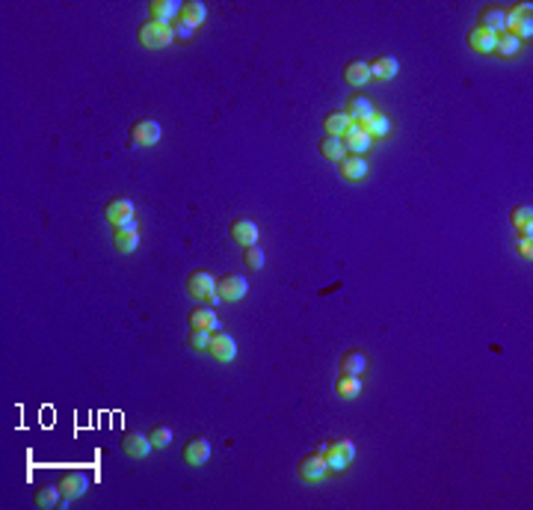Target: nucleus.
<instances>
[{"instance_id": "obj_16", "label": "nucleus", "mask_w": 533, "mask_h": 510, "mask_svg": "<svg viewBox=\"0 0 533 510\" xmlns=\"http://www.w3.org/2000/svg\"><path fill=\"white\" fill-rule=\"evenodd\" d=\"M104 217H107V223H110V226H119V223L130 220V217H133V202L128 199V196H116V199H110V202H107V208H104Z\"/></svg>"}, {"instance_id": "obj_20", "label": "nucleus", "mask_w": 533, "mask_h": 510, "mask_svg": "<svg viewBox=\"0 0 533 510\" xmlns=\"http://www.w3.org/2000/svg\"><path fill=\"white\" fill-rule=\"evenodd\" d=\"M364 134H368L371 140H376V137H388L391 134V119L386 116V113H379V110H374L368 119H364L361 125H359Z\"/></svg>"}, {"instance_id": "obj_6", "label": "nucleus", "mask_w": 533, "mask_h": 510, "mask_svg": "<svg viewBox=\"0 0 533 510\" xmlns=\"http://www.w3.org/2000/svg\"><path fill=\"white\" fill-rule=\"evenodd\" d=\"M181 15V4L178 0H152L148 4V21H157L163 27H172Z\"/></svg>"}, {"instance_id": "obj_11", "label": "nucleus", "mask_w": 533, "mask_h": 510, "mask_svg": "<svg viewBox=\"0 0 533 510\" xmlns=\"http://www.w3.org/2000/svg\"><path fill=\"white\" fill-rule=\"evenodd\" d=\"M187 323H190V330H208V333H220V326H223L211 306H196L187 315Z\"/></svg>"}, {"instance_id": "obj_14", "label": "nucleus", "mask_w": 533, "mask_h": 510, "mask_svg": "<svg viewBox=\"0 0 533 510\" xmlns=\"http://www.w3.org/2000/svg\"><path fill=\"white\" fill-rule=\"evenodd\" d=\"M338 170L347 181H361L368 178V160H364V155H344L338 160Z\"/></svg>"}, {"instance_id": "obj_8", "label": "nucleus", "mask_w": 533, "mask_h": 510, "mask_svg": "<svg viewBox=\"0 0 533 510\" xmlns=\"http://www.w3.org/2000/svg\"><path fill=\"white\" fill-rule=\"evenodd\" d=\"M261 238L258 232V223L249 220V217H237L235 223H231V240H235L237 246H255Z\"/></svg>"}, {"instance_id": "obj_22", "label": "nucleus", "mask_w": 533, "mask_h": 510, "mask_svg": "<svg viewBox=\"0 0 533 510\" xmlns=\"http://www.w3.org/2000/svg\"><path fill=\"white\" fill-rule=\"evenodd\" d=\"M344 80L349 87H364L371 80V65L364 60H349L344 65Z\"/></svg>"}, {"instance_id": "obj_2", "label": "nucleus", "mask_w": 533, "mask_h": 510, "mask_svg": "<svg viewBox=\"0 0 533 510\" xmlns=\"http://www.w3.org/2000/svg\"><path fill=\"white\" fill-rule=\"evenodd\" d=\"M172 27H163L157 21H145L140 27V45L142 48H152V51H157V48H166V45H172Z\"/></svg>"}, {"instance_id": "obj_17", "label": "nucleus", "mask_w": 533, "mask_h": 510, "mask_svg": "<svg viewBox=\"0 0 533 510\" xmlns=\"http://www.w3.org/2000/svg\"><path fill=\"white\" fill-rule=\"evenodd\" d=\"M344 140V149H347V155H364L374 145V140L364 134V131L359 128V125H349V131L341 137Z\"/></svg>"}, {"instance_id": "obj_28", "label": "nucleus", "mask_w": 533, "mask_h": 510, "mask_svg": "<svg viewBox=\"0 0 533 510\" xmlns=\"http://www.w3.org/2000/svg\"><path fill=\"white\" fill-rule=\"evenodd\" d=\"M522 45L524 42H519V36H512V33H498V42H495V54H501V57H515L522 51Z\"/></svg>"}, {"instance_id": "obj_10", "label": "nucleus", "mask_w": 533, "mask_h": 510, "mask_svg": "<svg viewBox=\"0 0 533 510\" xmlns=\"http://www.w3.org/2000/svg\"><path fill=\"white\" fill-rule=\"evenodd\" d=\"M208 353L216 359V362H231V359H235L237 356V341L235 338H231L228 333H213L211 336V348H208Z\"/></svg>"}, {"instance_id": "obj_15", "label": "nucleus", "mask_w": 533, "mask_h": 510, "mask_svg": "<svg viewBox=\"0 0 533 510\" xmlns=\"http://www.w3.org/2000/svg\"><path fill=\"white\" fill-rule=\"evenodd\" d=\"M465 42H469V48H471L474 54H495L498 33H492V30H486V27H474Z\"/></svg>"}, {"instance_id": "obj_37", "label": "nucleus", "mask_w": 533, "mask_h": 510, "mask_svg": "<svg viewBox=\"0 0 533 510\" xmlns=\"http://www.w3.org/2000/svg\"><path fill=\"white\" fill-rule=\"evenodd\" d=\"M335 445H338V451L349 460V463H353V460H356V445H353V442H349V439H338Z\"/></svg>"}, {"instance_id": "obj_5", "label": "nucleus", "mask_w": 533, "mask_h": 510, "mask_svg": "<svg viewBox=\"0 0 533 510\" xmlns=\"http://www.w3.org/2000/svg\"><path fill=\"white\" fill-rule=\"evenodd\" d=\"M187 294L193 300H205L208 303L211 294H216V276L208 273V270H193L187 276Z\"/></svg>"}, {"instance_id": "obj_33", "label": "nucleus", "mask_w": 533, "mask_h": 510, "mask_svg": "<svg viewBox=\"0 0 533 510\" xmlns=\"http://www.w3.org/2000/svg\"><path fill=\"white\" fill-rule=\"evenodd\" d=\"M243 261H246V267L249 270H261L264 267V261H266V255H264V250H261V246L255 243V246H243Z\"/></svg>"}, {"instance_id": "obj_32", "label": "nucleus", "mask_w": 533, "mask_h": 510, "mask_svg": "<svg viewBox=\"0 0 533 510\" xmlns=\"http://www.w3.org/2000/svg\"><path fill=\"white\" fill-rule=\"evenodd\" d=\"M211 336H213V333H208V330H190V333H187V348L196 350V353H208Z\"/></svg>"}, {"instance_id": "obj_34", "label": "nucleus", "mask_w": 533, "mask_h": 510, "mask_svg": "<svg viewBox=\"0 0 533 510\" xmlns=\"http://www.w3.org/2000/svg\"><path fill=\"white\" fill-rule=\"evenodd\" d=\"M148 439H152V445L155 448H166L172 442V431L166 424H155L152 431H148Z\"/></svg>"}, {"instance_id": "obj_24", "label": "nucleus", "mask_w": 533, "mask_h": 510, "mask_svg": "<svg viewBox=\"0 0 533 510\" xmlns=\"http://www.w3.org/2000/svg\"><path fill=\"white\" fill-rule=\"evenodd\" d=\"M349 116L344 110H335V113H329V116L323 119V128H326V137H344L347 131H349Z\"/></svg>"}, {"instance_id": "obj_26", "label": "nucleus", "mask_w": 533, "mask_h": 510, "mask_svg": "<svg viewBox=\"0 0 533 510\" xmlns=\"http://www.w3.org/2000/svg\"><path fill=\"white\" fill-rule=\"evenodd\" d=\"M335 392L338 398H356V394H361V377H353V374H341L335 380Z\"/></svg>"}, {"instance_id": "obj_25", "label": "nucleus", "mask_w": 533, "mask_h": 510, "mask_svg": "<svg viewBox=\"0 0 533 510\" xmlns=\"http://www.w3.org/2000/svg\"><path fill=\"white\" fill-rule=\"evenodd\" d=\"M33 499H36V504H39V507H60L65 496H62L60 484H45V487H39V489H36V496H33Z\"/></svg>"}, {"instance_id": "obj_29", "label": "nucleus", "mask_w": 533, "mask_h": 510, "mask_svg": "<svg viewBox=\"0 0 533 510\" xmlns=\"http://www.w3.org/2000/svg\"><path fill=\"white\" fill-rule=\"evenodd\" d=\"M318 149H320V155H323L326 160H332V163H338V160L347 155V149H344V140H341V137H323Z\"/></svg>"}, {"instance_id": "obj_1", "label": "nucleus", "mask_w": 533, "mask_h": 510, "mask_svg": "<svg viewBox=\"0 0 533 510\" xmlns=\"http://www.w3.org/2000/svg\"><path fill=\"white\" fill-rule=\"evenodd\" d=\"M163 137V128L157 119H140L137 125L130 128V143L137 149H148V145H157Z\"/></svg>"}, {"instance_id": "obj_36", "label": "nucleus", "mask_w": 533, "mask_h": 510, "mask_svg": "<svg viewBox=\"0 0 533 510\" xmlns=\"http://www.w3.org/2000/svg\"><path fill=\"white\" fill-rule=\"evenodd\" d=\"M519 253L522 258H533V243H530V232H519Z\"/></svg>"}, {"instance_id": "obj_31", "label": "nucleus", "mask_w": 533, "mask_h": 510, "mask_svg": "<svg viewBox=\"0 0 533 510\" xmlns=\"http://www.w3.org/2000/svg\"><path fill=\"white\" fill-rule=\"evenodd\" d=\"M326 469H329V475H341L347 466H349V460L338 451V445H335V442H329V448H326Z\"/></svg>"}, {"instance_id": "obj_27", "label": "nucleus", "mask_w": 533, "mask_h": 510, "mask_svg": "<svg viewBox=\"0 0 533 510\" xmlns=\"http://www.w3.org/2000/svg\"><path fill=\"white\" fill-rule=\"evenodd\" d=\"M113 243H116V250L130 255V253H137V246H140V232H125V228H116L113 232Z\"/></svg>"}, {"instance_id": "obj_18", "label": "nucleus", "mask_w": 533, "mask_h": 510, "mask_svg": "<svg viewBox=\"0 0 533 510\" xmlns=\"http://www.w3.org/2000/svg\"><path fill=\"white\" fill-rule=\"evenodd\" d=\"M184 460L190 466H202L211 460V442L205 436H193L187 445H184Z\"/></svg>"}, {"instance_id": "obj_35", "label": "nucleus", "mask_w": 533, "mask_h": 510, "mask_svg": "<svg viewBox=\"0 0 533 510\" xmlns=\"http://www.w3.org/2000/svg\"><path fill=\"white\" fill-rule=\"evenodd\" d=\"M193 33H196L193 27L181 24V21H175V24H172V39H175V42H190V39H193Z\"/></svg>"}, {"instance_id": "obj_12", "label": "nucleus", "mask_w": 533, "mask_h": 510, "mask_svg": "<svg viewBox=\"0 0 533 510\" xmlns=\"http://www.w3.org/2000/svg\"><path fill=\"white\" fill-rule=\"evenodd\" d=\"M205 18H208V6L202 4V0H184V4H181V15H178L181 24L198 30L205 24Z\"/></svg>"}, {"instance_id": "obj_13", "label": "nucleus", "mask_w": 533, "mask_h": 510, "mask_svg": "<svg viewBox=\"0 0 533 510\" xmlns=\"http://www.w3.org/2000/svg\"><path fill=\"white\" fill-rule=\"evenodd\" d=\"M477 27H486L492 33H504L507 30V9L504 6H483L477 15Z\"/></svg>"}, {"instance_id": "obj_7", "label": "nucleus", "mask_w": 533, "mask_h": 510, "mask_svg": "<svg viewBox=\"0 0 533 510\" xmlns=\"http://www.w3.org/2000/svg\"><path fill=\"white\" fill-rule=\"evenodd\" d=\"M57 484H60V489H62L65 499H80L83 492L89 489V475L80 472V469H74V472H65Z\"/></svg>"}, {"instance_id": "obj_9", "label": "nucleus", "mask_w": 533, "mask_h": 510, "mask_svg": "<svg viewBox=\"0 0 533 510\" xmlns=\"http://www.w3.org/2000/svg\"><path fill=\"white\" fill-rule=\"evenodd\" d=\"M152 448H155L152 439H148V433H142V431H128V433L122 436V451H125L128 457H133V460L148 457V451H152Z\"/></svg>"}, {"instance_id": "obj_19", "label": "nucleus", "mask_w": 533, "mask_h": 510, "mask_svg": "<svg viewBox=\"0 0 533 510\" xmlns=\"http://www.w3.org/2000/svg\"><path fill=\"white\" fill-rule=\"evenodd\" d=\"M344 113L349 116V122H353V125H361V122L374 113V104H371V98H368V95H353V98L347 101Z\"/></svg>"}, {"instance_id": "obj_21", "label": "nucleus", "mask_w": 533, "mask_h": 510, "mask_svg": "<svg viewBox=\"0 0 533 510\" xmlns=\"http://www.w3.org/2000/svg\"><path fill=\"white\" fill-rule=\"evenodd\" d=\"M338 371L341 374H353V377H361L368 371V356L361 350H347L341 359H338Z\"/></svg>"}, {"instance_id": "obj_4", "label": "nucleus", "mask_w": 533, "mask_h": 510, "mask_svg": "<svg viewBox=\"0 0 533 510\" xmlns=\"http://www.w3.org/2000/svg\"><path fill=\"white\" fill-rule=\"evenodd\" d=\"M296 475L303 478L305 484H320L326 475H329V469H326V457L323 454H308V457H303L299 460V466H296Z\"/></svg>"}, {"instance_id": "obj_23", "label": "nucleus", "mask_w": 533, "mask_h": 510, "mask_svg": "<svg viewBox=\"0 0 533 510\" xmlns=\"http://www.w3.org/2000/svg\"><path fill=\"white\" fill-rule=\"evenodd\" d=\"M371 65V77H376V80H391L397 72H400V62H397V57H391V54H382V57H376L374 62H368Z\"/></svg>"}, {"instance_id": "obj_30", "label": "nucleus", "mask_w": 533, "mask_h": 510, "mask_svg": "<svg viewBox=\"0 0 533 510\" xmlns=\"http://www.w3.org/2000/svg\"><path fill=\"white\" fill-rule=\"evenodd\" d=\"M510 223L519 228V232H533V208L530 205H515L510 214Z\"/></svg>"}, {"instance_id": "obj_3", "label": "nucleus", "mask_w": 533, "mask_h": 510, "mask_svg": "<svg viewBox=\"0 0 533 510\" xmlns=\"http://www.w3.org/2000/svg\"><path fill=\"white\" fill-rule=\"evenodd\" d=\"M216 291H220V297L225 303H237L246 297V291H249V279L240 276V273H228V276H220L216 279Z\"/></svg>"}]
</instances>
